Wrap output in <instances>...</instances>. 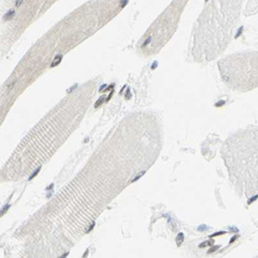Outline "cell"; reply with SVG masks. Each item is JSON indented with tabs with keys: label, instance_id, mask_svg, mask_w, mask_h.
Returning a JSON list of instances; mask_svg holds the SVG:
<instances>
[{
	"label": "cell",
	"instance_id": "obj_1",
	"mask_svg": "<svg viewBox=\"0 0 258 258\" xmlns=\"http://www.w3.org/2000/svg\"><path fill=\"white\" fill-rule=\"evenodd\" d=\"M245 0H211L193 31L191 53L197 61H210L230 42Z\"/></svg>",
	"mask_w": 258,
	"mask_h": 258
},
{
	"label": "cell",
	"instance_id": "obj_2",
	"mask_svg": "<svg viewBox=\"0 0 258 258\" xmlns=\"http://www.w3.org/2000/svg\"><path fill=\"white\" fill-rule=\"evenodd\" d=\"M226 162L232 182L250 205L258 198V126L232 137L226 148Z\"/></svg>",
	"mask_w": 258,
	"mask_h": 258
},
{
	"label": "cell",
	"instance_id": "obj_3",
	"mask_svg": "<svg viewBox=\"0 0 258 258\" xmlns=\"http://www.w3.org/2000/svg\"><path fill=\"white\" fill-rule=\"evenodd\" d=\"M219 70L223 81L235 91L258 88V51L230 55L219 62Z\"/></svg>",
	"mask_w": 258,
	"mask_h": 258
},
{
	"label": "cell",
	"instance_id": "obj_4",
	"mask_svg": "<svg viewBox=\"0 0 258 258\" xmlns=\"http://www.w3.org/2000/svg\"><path fill=\"white\" fill-rule=\"evenodd\" d=\"M188 0H173L148 30L141 49L148 55L158 51L169 40L178 27Z\"/></svg>",
	"mask_w": 258,
	"mask_h": 258
},
{
	"label": "cell",
	"instance_id": "obj_5",
	"mask_svg": "<svg viewBox=\"0 0 258 258\" xmlns=\"http://www.w3.org/2000/svg\"><path fill=\"white\" fill-rule=\"evenodd\" d=\"M61 59H62V56H57V57L55 58V60L52 62L51 67H52V68H55L56 66H58V64L61 62Z\"/></svg>",
	"mask_w": 258,
	"mask_h": 258
},
{
	"label": "cell",
	"instance_id": "obj_6",
	"mask_svg": "<svg viewBox=\"0 0 258 258\" xmlns=\"http://www.w3.org/2000/svg\"><path fill=\"white\" fill-rule=\"evenodd\" d=\"M39 170H40V167H38V168H37V169H36V170H35V171H34V173H33V174H32V176H30V178H29V180H32V179H33V178H34V177H36V176H37V174H38V173H39Z\"/></svg>",
	"mask_w": 258,
	"mask_h": 258
},
{
	"label": "cell",
	"instance_id": "obj_7",
	"mask_svg": "<svg viewBox=\"0 0 258 258\" xmlns=\"http://www.w3.org/2000/svg\"><path fill=\"white\" fill-rule=\"evenodd\" d=\"M9 208H10V205L6 206V208L4 209V211H2V215H5V214H6V212L9 210Z\"/></svg>",
	"mask_w": 258,
	"mask_h": 258
},
{
	"label": "cell",
	"instance_id": "obj_8",
	"mask_svg": "<svg viewBox=\"0 0 258 258\" xmlns=\"http://www.w3.org/2000/svg\"><path fill=\"white\" fill-rule=\"evenodd\" d=\"M94 226H95V223H94V222H93V223H92V224H91V226H90V227H89V229H88V231H87V232H90V231H91V230H92V229H93V228H94Z\"/></svg>",
	"mask_w": 258,
	"mask_h": 258
},
{
	"label": "cell",
	"instance_id": "obj_9",
	"mask_svg": "<svg viewBox=\"0 0 258 258\" xmlns=\"http://www.w3.org/2000/svg\"><path fill=\"white\" fill-rule=\"evenodd\" d=\"M68 255H69V253H66V254H64V255H63V256H61V257H67Z\"/></svg>",
	"mask_w": 258,
	"mask_h": 258
}]
</instances>
